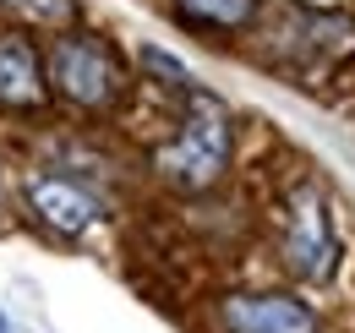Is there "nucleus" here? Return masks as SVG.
<instances>
[{"label":"nucleus","instance_id":"1","mask_svg":"<svg viewBox=\"0 0 355 333\" xmlns=\"http://www.w3.org/2000/svg\"><path fill=\"white\" fill-rule=\"evenodd\" d=\"M230 164V110L214 93H191L180 137L159 153L164 180H175L180 191H208Z\"/></svg>","mask_w":355,"mask_h":333},{"label":"nucleus","instance_id":"2","mask_svg":"<svg viewBox=\"0 0 355 333\" xmlns=\"http://www.w3.org/2000/svg\"><path fill=\"white\" fill-rule=\"evenodd\" d=\"M49 83H55V93H66L83 110H104V104L121 99V60L104 39L71 33L49 49Z\"/></svg>","mask_w":355,"mask_h":333},{"label":"nucleus","instance_id":"3","mask_svg":"<svg viewBox=\"0 0 355 333\" xmlns=\"http://www.w3.org/2000/svg\"><path fill=\"white\" fill-rule=\"evenodd\" d=\"M284 262L295 279L306 284H322L334 279L339 268V241H334V219H328V203L317 186H301L290 197V230H284Z\"/></svg>","mask_w":355,"mask_h":333},{"label":"nucleus","instance_id":"4","mask_svg":"<svg viewBox=\"0 0 355 333\" xmlns=\"http://www.w3.org/2000/svg\"><path fill=\"white\" fill-rule=\"evenodd\" d=\"M28 203L55 235H83V230L98 224V197L83 191L77 180H66V175H33L28 180Z\"/></svg>","mask_w":355,"mask_h":333},{"label":"nucleus","instance_id":"5","mask_svg":"<svg viewBox=\"0 0 355 333\" xmlns=\"http://www.w3.org/2000/svg\"><path fill=\"white\" fill-rule=\"evenodd\" d=\"M224 323H230V333H311L317 328L311 306L290 300V295H235V300H224Z\"/></svg>","mask_w":355,"mask_h":333},{"label":"nucleus","instance_id":"6","mask_svg":"<svg viewBox=\"0 0 355 333\" xmlns=\"http://www.w3.org/2000/svg\"><path fill=\"white\" fill-rule=\"evenodd\" d=\"M44 99V71H39V55L22 33H6L0 39V110H33Z\"/></svg>","mask_w":355,"mask_h":333},{"label":"nucleus","instance_id":"7","mask_svg":"<svg viewBox=\"0 0 355 333\" xmlns=\"http://www.w3.org/2000/svg\"><path fill=\"white\" fill-rule=\"evenodd\" d=\"M186 22H202V28H241L252 22L257 0H175Z\"/></svg>","mask_w":355,"mask_h":333},{"label":"nucleus","instance_id":"8","mask_svg":"<svg viewBox=\"0 0 355 333\" xmlns=\"http://www.w3.org/2000/svg\"><path fill=\"white\" fill-rule=\"evenodd\" d=\"M6 11H17L22 22H44V28H66L77 22V0H0Z\"/></svg>","mask_w":355,"mask_h":333},{"label":"nucleus","instance_id":"9","mask_svg":"<svg viewBox=\"0 0 355 333\" xmlns=\"http://www.w3.org/2000/svg\"><path fill=\"white\" fill-rule=\"evenodd\" d=\"M142 66H148V71H164V77H170L175 87H186V83H191V77H186V66H180L175 55H164V49H153V44L142 49Z\"/></svg>","mask_w":355,"mask_h":333}]
</instances>
